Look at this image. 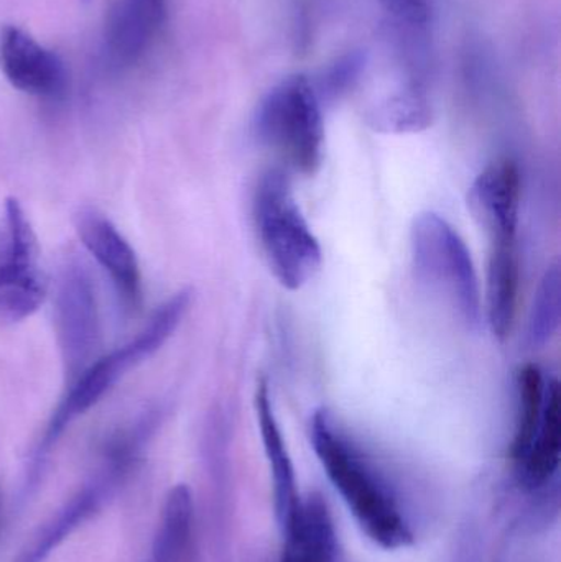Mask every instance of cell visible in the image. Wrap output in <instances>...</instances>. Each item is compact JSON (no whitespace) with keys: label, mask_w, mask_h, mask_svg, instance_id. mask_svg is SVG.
Returning <instances> with one entry per match:
<instances>
[{"label":"cell","mask_w":561,"mask_h":562,"mask_svg":"<svg viewBox=\"0 0 561 562\" xmlns=\"http://www.w3.org/2000/svg\"><path fill=\"white\" fill-rule=\"evenodd\" d=\"M3 521H5V502H3V492L0 487V531H2Z\"/></svg>","instance_id":"21"},{"label":"cell","mask_w":561,"mask_h":562,"mask_svg":"<svg viewBox=\"0 0 561 562\" xmlns=\"http://www.w3.org/2000/svg\"><path fill=\"white\" fill-rule=\"evenodd\" d=\"M282 533L280 562H338L335 524L319 495L300 501Z\"/></svg>","instance_id":"13"},{"label":"cell","mask_w":561,"mask_h":562,"mask_svg":"<svg viewBox=\"0 0 561 562\" xmlns=\"http://www.w3.org/2000/svg\"><path fill=\"white\" fill-rule=\"evenodd\" d=\"M549 380L536 363H527L517 373V419L510 445V459L517 461L536 438L546 418Z\"/></svg>","instance_id":"18"},{"label":"cell","mask_w":561,"mask_h":562,"mask_svg":"<svg viewBox=\"0 0 561 562\" xmlns=\"http://www.w3.org/2000/svg\"><path fill=\"white\" fill-rule=\"evenodd\" d=\"M520 191L519 167L510 160L494 161L471 184L468 203L491 246L517 243Z\"/></svg>","instance_id":"9"},{"label":"cell","mask_w":561,"mask_h":562,"mask_svg":"<svg viewBox=\"0 0 561 562\" xmlns=\"http://www.w3.org/2000/svg\"><path fill=\"white\" fill-rule=\"evenodd\" d=\"M53 319L68 383L96 359L102 342L94 280L82 260L69 257L59 267L53 294Z\"/></svg>","instance_id":"6"},{"label":"cell","mask_w":561,"mask_h":562,"mask_svg":"<svg viewBox=\"0 0 561 562\" xmlns=\"http://www.w3.org/2000/svg\"><path fill=\"white\" fill-rule=\"evenodd\" d=\"M150 562H200L197 510L188 485H175L165 498Z\"/></svg>","instance_id":"15"},{"label":"cell","mask_w":561,"mask_h":562,"mask_svg":"<svg viewBox=\"0 0 561 562\" xmlns=\"http://www.w3.org/2000/svg\"><path fill=\"white\" fill-rule=\"evenodd\" d=\"M193 301V291L190 288L178 291L168 297L161 306L152 314L144 329L125 346L119 347L109 356L98 357L75 382L69 383L68 393L53 413L45 435L33 454L30 464L29 477H26V492L32 491L42 477L46 458L52 452L53 446L61 438L65 429L79 416L92 408L99 400L138 363L154 356L165 346L180 326L183 317L190 310Z\"/></svg>","instance_id":"2"},{"label":"cell","mask_w":561,"mask_h":562,"mask_svg":"<svg viewBox=\"0 0 561 562\" xmlns=\"http://www.w3.org/2000/svg\"><path fill=\"white\" fill-rule=\"evenodd\" d=\"M0 66L10 85L20 91L43 98H56L65 91L66 71L61 59L16 26L2 30Z\"/></svg>","instance_id":"10"},{"label":"cell","mask_w":561,"mask_h":562,"mask_svg":"<svg viewBox=\"0 0 561 562\" xmlns=\"http://www.w3.org/2000/svg\"><path fill=\"white\" fill-rule=\"evenodd\" d=\"M411 256L418 281L444 297L468 329L480 326V280L458 231L440 214H418L411 229Z\"/></svg>","instance_id":"4"},{"label":"cell","mask_w":561,"mask_h":562,"mask_svg":"<svg viewBox=\"0 0 561 562\" xmlns=\"http://www.w3.org/2000/svg\"><path fill=\"white\" fill-rule=\"evenodd\" d=\"M310 438L319 464L359 528L384 550L408 547L414 531L394 487L339 428L328 409H316Z\"/></svg>","instance_id":"1"},{"label":"cell","mask_w":561,"mask_h":562,"mask_svg":"<svg viewBox=\"0 0 561 562\" xmlns=\"http://www.w3.org/2000/svg\"><path fill=\"white\" fill-rule=\"evenodd\" d=\"M167 0H117L105 26V56L114 68L135 65L164 25Z\"/></svg>","instance_id":"12"},{"label":"cell","mask_w":561,"mask_h":562,"mask_svg":"<svg viewBox=\"0 0 561 562\" xmlns=\"http://www.w3.org/2000/svg\"><path fill=\"white\" fill-rule=\"evenodd\" d=\"M519 257L516 244L491 246L487 266L486 311L491 333L497 340H506L513 330L519 300Z\"/></svg>","instance_id":"17"},{"label":"cell","mask_w":561,"mask_h":562,"mask_svg":"<svg viewBox=\"0 0 561 562\" xmlns=\"http://www.w3.org/2000/svg\"><path fill=\"white\" fill-rule=\"evenodd\" d=\"M257 137L293 170L315 175L323 160L325 124L322 105L305 76H292L270 89L254 121Z\"/></svg>","instance_id":"5"},{"label":"cell","mask_w":561,"mask_h":562,"mask_svg":"<svg viewBox=\"0 0 561 562\" xmlns=\"http://www.w3.org/2000/svg\"><path fill=\"white\" fill-rule=\"evenodd\" d=\"M45 294L35 231L20 201L9 198L0 214V326L32 316Z\"/></svg>","instance_id":"7"},{"label":"cell","mask_w":561,"mask_h":562,"mask_svg":"<svg viewBox=\"0 0 561 562\" xmlns=\"http://www.w3.org/2000/svg\"><path fill=\"white\" fill-rule=\"evenodd\" d=\"M560 270L550 267L534 297L527 319V342L534 349L547 346L559 333L560 327Z\"/></svg>","instance_id":"19"},{"label":"cell","mask_w":561,"mask_h":562,"mask_svg":"<svg viewBox=\"0 0 561 562\" xmlns=\"http://www.w3.org/2000/svg\"><path fill=\"white\" fill-rule=\"evenodd\" d=\"M121 487L108 472L98 474L82 485L36 533L26 541L13 562H45L78 528L99 514L105 502Z\"/></svg>","instance_id":"11"},{"label":"cell","mask_w":561,"mask_h":562,"mask_svg":"<svg viewBox=\"0 0 561 562\" xmlns=\"http://www.w3.org/2000/svg\"><path fill=\"white\" fill-rule=\"evenodd\" d=\"M561 395L560 383L549 380L546 418L527 451L514 464L517 482L526 491H542L553 481L560 465Z\"/></svg>","instance_id":"16"},{"label":"cell","mask_w":561,"mask_h":562,"mask_svg":"<svg viewBox=\"0 0 561 562\" xmlns=\"http://www.w3.org/2000/svg\"><path fill=\"white\" fill-rule=\"evenodd\" d=\"M399 30L425 32L430 20L427 0H379Z\"/></svg>","instance_id":"20"},{"label":"cell","mask_w":561,"mask_h":562,"mask_svg":"<svg viewBox=\"0 0 561 562\" xmlns=\"http://www.w3.org/2000/svg\"><path fill=\"white\" fill-rule=\"evenodd\" d=\"M76 233L82 246L102 267L112 284L122 307L127 313H137L142 306L141 266L135 250L117 227L94 207H81L75 216Z\"/></svg>","instance_id":"8"},{"label":"cell","mask_w":561,"mask_h":562,"mask_svg":"<svg viewBox=\"0 0 561 562\" xmlns=\"http://www.w3.org/2000/svg\"><path fill=\"white\" fill-rule=\"evenodd\" d=\"M254 405H256L263 451H266L270 475H272L276 517L280 530H282L283 525L295 514L302 498H300L299 491H296L295 469H293L292 458H290L289 449H287L282 429H280L279 422H277L272 400H270L269 383L266 380H259V383H257Z\"/></svg>","instance_id":"14"},{"label":"cell","mask_w":561,"mask_h":562,"mask_svg":"<svg viewBox=\"0 0 561 562\" xmlns=\"http://www.w3.org/2000/svg\"><path fill=\"white\" fill-rule=\"evenodd\" d=\"M254 223L270 272L287 290H302L318 273L323 250L283 171L269 170L260 178Z\"/></svg>","instance_id":"3"}]
</instances>
